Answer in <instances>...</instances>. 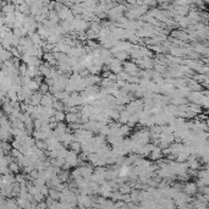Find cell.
Here are the masks:
<instances>
[{
	"instance_id": "10",
	"label": "cell",
	"mask_w": 209,
	"mask_h": 209,
	"mask_svg": "<svg viewBox=\"0 0 209 209\" xmlns=\"http://www.w3.org/2000/svg\"><path fill=\"white\" fill-rule=\"evenodd\" d=\"M131 130H132V127H131L129 124H124V125H121V127H120L121 135H122L124 137H127V136H130V133H131Z\"/></svg>"
},
{
	"instance_id": "4",
	"label": "cell",
	"mask_w": 209,
	"mask_h": 209,
	"mask_svg": "<svg viewBox=\"0 0 209 209\" xmlns=\"http://www.w3.org/2000/svg\"><path fill=\"white\" fill-rule=\"evenodd\" d=\"M42 98H43V94L39 92V91H35L33 92V94L31 96L30 100H31V104L37 106V105H40V102H42Z\"/></svg>"
},
{
	"instance_id": "2",
	"label": "cell",
	"mask_w": 209,
	"mask_h": 209,
	"mask_svg": "<svg viewBox=\"0 0 209 209\" xmlns=\"http://www.w3.org/2000/svg\"><path fill=\"white\" fill-rule=\"evenodd\" d=\"M164 157V154H163V149L159 147V145H155L154 148H153V150L150 152V154H149V159L152 160V162H157V160H159V159H162Z\"/></svg>"
},
{
	"instance_id": "15",
	"label": "cell",
	"mask_w": 209,
	"mask_h": 209,
	"mask_svg": "<svg viewBox=\"0 0 209 209\" xmlns=\"http://www.w3.org/2000/svg\"><path fill=\"white\" fill-rule=\"evenodd\" d=\"M110 73H111V71H102V72H100V76H102L103 78H108V77L110 76Z\"/></svg>"
},
{
	"instance_id": "11",
	"label": "cell",
	"mask_w": 209,
	"mask_h": 209,
	"mask_svg": "<svg viewBox=\"0 0 209 209\" xmlns=\"http://www.w3.org/2000/svg\"><path fill=\"white\" fill-rule=\"evenodd\" d=\"M26 86H27L30 89H32L33 92H35V91H39V87H40V84H39V83L35 81V78H32V80H31V81H30V82H28Z\"/></svg>"
},
{
	"instance_id": "12",
	"label": "cell",
	"mask_w": 209,
	"mask_h": 209,
	"mask_svg": "<svg viewBox=\"0 0 209 209\" xmlns=\"http://www.w3.org/2000/svg\"><path fill=\"white\" fill-rule=\"evenodd\" d=\"M27 71H28V65L26 64V63H21V65H20V68H18V72H20V75L21 76H26L27 75Z\"/></svg>"
},
{
	"instance_id": "6",
	"label": "cell",
	"mask_w": 209,
	"mask_h": 209,
	"mask_svg": "<svg viewBox=\"0 0 209 209\" xmlns=\"http://www.w3.org/2000/svg\"><path fill=\"white\" fill-rule=\"evenodd\" d=\"M9 168H10V170H11V173L15 175L20 174V173L22 171V168H21V165L18 164L17 160H12V162L9 164Z\"/></svg>"
},
{
	"instance_id": "14",
	"label": "cell",
	"mask_w": 209,
	"mask_h": 209,
	"mask_svg": "<svg viewBox=\"0 0 209 209\" xmlns=\"http://www.w3.org/2000/svg\"><path fill=\"white\" fill-rule=\"evenodd\" d=\"M190 2H191V0H175L174 5H176V6H186Z\"/></svg>"
},
{
	"instance_id": "7",
	"label": "cell",
	"mask_w": 209,
	"mask_h": 209,
	"mask_svg": "<svg viewBox=\"0 0 209 209\" xmlns=\"http://www.w3.org/2000/svg\"><path fill=\"white\" fill-rule=\"evenodd\" d=\"M113 56H115V58H117L119 60H121L122 63L124 61H127L130 58H131V55H130V53L129 51H124V50H120V51H117V53H115Z\"/></svg>"
},
{
	"instance_id": "3",
	"label": "cell",
	"mask_w": 209,
	"mask_h": 209,
	"mask_svg": "<svg viewBox=\"0 0 209 209\" xmlns=\"http://www.w3.org/2000/svg\"><path fill=\"white\" fill-rule=\"evenodd\" d=\"M81 120V111L80 113H66V122L72 124V122H80Z\"/></svg>"
},
{
	"instance_id": "16",
	"label": "cell",
	"mask_w": 209,
	"mask_h": 209,
	"mask_svg": "<svg viewBox=\"0 0 209 209\" xmlns=\"http://www.w3.org/2000/svg\"><path fill=\"white\" fill-rule=\"evenodd\" d=\"M193 188H195V186H193V185H188V186H187V187H186L185 190H186V192H188V193H191V192L193 191Z\"/></svg>"
},
{
	"instance_id": "9",
	"label": "cell",
	"mask_w": 209,
	"mask_h": 209,
	"mask_svg": "<svg viewBox=\"0 0 209 209\" xmlns=\"http://www.w3.org/2000/svg\"><path fill=\"white\" fill-rule=\"evenodd\" d=\"M54 117H55V120H56L58 122L65 121V120H66V111H65V110H56Z\"/></svg>"
},
{
	"instance_id": "13",
	"label": "cell",
	"mask_w": 209,
	"mask_h": 209,
	"mask_svg": "<svg viewBox=\"0 0 209 209\" xmlns=\"http://www.w3.org/2000/svg\"><path fill=\"white\" fill-rule=\"evenodd\" d=\"M49 89H50V86H49L47 82H43V83L40 84V87H39V92H40L42 94H47V93L49 92Z\"/></svg>"
},
{
	"instance_id": "8",
	"label": "cell",
	"mask_w": 209,
	"mask_h": 209,
	"mask_svg": "<svg viewBox=\"0 0 209 209\" xmlns=\"http://www.w3.org/2000/svg\"><path fill=\"white\" fill-rule=\"evenodd\" d=\"M71 150H73V152H76L77 154H80L81 152H82V143L81 142H78V141H72L71 142V144H70L69 147Z\"/></svg>"
},
{
	"instance_id": "1",
	"label": "cell",
	"mask_w": 209,
	"mask_h": 209,
	"mask_svg": "<svg viewBox=\"0 0 209 209\" xmlns=\"http://www.w3.org/2000/svg\"><path fill=\"white\" fill-rule=\"evenodd\" d=\"M124 70L126 72H129L131 76H138L139 75V66L135 63V61H124Z\"/></svg>"
},
{
	"instance_id": "5",
	"label": "cell",
	"mask_w": 209,
	"mask_h": 209,
	"mask_svg": "<svg viewBox=\"0 0 209 209\" xmlns=\"http://www.w3.org/2000/svg\"><path fill=\"white\" fill-rule=\"evenodd\" d=\"M12 58H14V55H12L11 50H7V49H5V48L1 47V53H0V60H1V63H2V61H6V60H10V59H12Z\"/></svg>"
}]
</instances>
